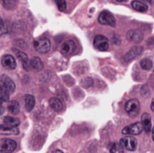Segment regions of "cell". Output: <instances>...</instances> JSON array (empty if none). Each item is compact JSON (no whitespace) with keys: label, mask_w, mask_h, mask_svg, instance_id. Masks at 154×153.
<instances>
[{"label":"cell","mask_w":154,"mask_h":153,"mask_svg":"<svg viewBox=\"0 0 154 153\" xmlns=\"http://www.w3.org/2000/svg\"><path fill=\"white\" fill-rule=\"evenodd\" d=\"M50 106H51V107L54 110V111H56V112H60V111H62L63 110V104H62V102L59 99V98H57V97H52V98H51L50 99Z\"/></svg>","instance_id":"cell-16"},{"label":"cell","mask_w":154,"mask_h":153,"mask_svg":"<svg viewBox=\"0 0 154 153\" xmlns=\"http://www.w3.org/2000/svg\"><path fill=\"white\" fill-rule=\"evenodd\" d=\"M151 108H152V110L154 112V98L152 99V105H151Z\"/></svg>","instance_id":"cell-30"},{"label":"cell","mask_w":154,"mask_h":153,"mask_svg":"<svg viewBox=\"0 0 154 153\" xmlns=\"http://www.w3.org/2000/svg\"><path fill=\"white\" fill-rule=\"evenodd\" d=\"M120 143L124 147V149L129 151H135L137 147V141L133 135H125L124 138L121 139Z\"/></svg>","instance_id":"cell-2"},{"label":"cell","mask_w":154,"mask_h":153,"mask_svg":"<svg viewBox=\"0 0 154 153\" xmlns=\"http://www.w3.org/2000/svg\"><path fill=\"white\" fill-rule=\"evenodd\" d=\"M143 1H147V2H149V3H151V4H152V3H153L154 0H143Z\"/></svg>","instance_id":"cell-31"},{"label":"cell","mask_w":154,"mask_h":153,"mask_svg":"<svg viewBox=\"0 0 154 153\" xmlns=\"http://www.w3.org/2000/svg\"><path fill=\"white\" fill-rule=\"evenodd\" d=\"M1 63L3 65V67L6 69H14L15 67H16V62H15V60L14 59V57L12 55H5L2 57V60H1Z\"/></svg>","instance_id":"cell-10"},{"label":"cell","mask_w":154,"mask_h":153,"mask_svg":"<svg viewBox=\"0 0 154 153\" xmlns=\"http://www.w3.org/2000/svg\"><path fill=\"white\" fill-rule=\"evenodd\" d=\"M24 102H25V108L28 112H31L35 105V98L32 95H26L24 96Z\"/></svg>","instance_id":"cell-18"},{"label":"cell","mask_w":154,"mask_h":153,"mask_svg":"<svg viewBox=\"0 0 154 153\" xmlns=\"http://www.w3.org/2000/svg\"><path fill=\"white\" fill-rule=\"evenodd\" d=\"M54 153H63V152H62L61 151H54Z\"/></svg>","instance_id":"cell-32"},{"label":"cell","mask_w":154,"mask_h":153,"mask_svg":"<svg viewBox=\"0 0 154 153\" xmlns=\"http://www.w3.org/2000/svg\"><path fill=\"white\" fill-rule=\"evenodd\" d=\"M143 131V127L142 124V122H137L135 124H130L128 126H126L125 128L123 129L122 133L125 135H138L140 133H142V132Z\"/></svg>","instance_id":"cell-1"},{"label":"cell","mask_w":154,"mask_h":153,"mask_svg":"<svg viewBox=\"0 0 154 153\" xmlns=\"http://www.w3.org/2000/svg\"><path fill=\"white\" fill-rule=\"evenodd\" d=\"M85 84H87L85 87H91L92 86V84H93V80H92V78H86L85 80H84V82H83V85H85Z\"/></svg>","instance_id":"cell-28"},{"label":"cell","mask_w":154,"mask_h":153,"mask_svg":"<svg viewBox=\"0 0 154 153\" xmlns=\"http://www.w3.org/2000/svg\"><path fill=\"white\" fill-rule=\"evenodd\" d=\"M125 111L131 116L134 117L140 111V103L137 99H131L125 104Z\"/></svg>","instance_id":"cell-3"},{"label":"cell","mask_w":154,"mask_h":153,"mask_svg":"<svg viewBox=\"0 0 154 153\" xmlns=\"http://www.w3.org/2000/svg\"><path fill=\"white\" fill-rule=\"evenodd\" d=\"M14 51L15 52L16 56L18 57V59L22 61L23 63V67L25 70H29L30 69V61H29V59H28V56L23 52V51H21L17 49H14Z\"/></svg>","instance_id":"cell-13"},{"label":"cell","mask_w":154,"mask_h":153,"mask_svg":"<svg viewBox=\"0 0 154 153\" xmlns=\"http://www.w3.org/2000/svg\"><path fill=\"white\" fill-rule=\"evenodd\" d=\"M98 22L101 24L105 25H110V26H116V19L113 16V14L108 11H103L98 17Z\"/></svg>","instance_id":"cell-5"},{"label":"cell","mask_w":154,"mask_h":153,"mask_svg":"<svg viewBox=\"0 0 154 153\" xmlns=\"http://www.w3.org/2000/svg\"><path fill=\"white\" fill-rule=\"evenodd\" d=\"M132 6L134 9H135L136 11H139V12H145L148 9L147 5H145L144 3L138 1V0H134L132 2Z\"/></svg>","instance_id":"cell-19"},{"label":"cell","mask_w":154,"mask_h":153,"mask_svg":"<svg viewBox=\"0 0 154 153\" xmlns=\"http://www.w3.org/2000/svg\"><path fill=\"white\" fill-rule=\"evenodd\" d=\"M110 153H124V147L120 142H115L110 149Z\"/></svg>","instance_id":"cell-23"},{"label":"cell","mask_w":154,"mask_h":153,"mask_svg":"<svg viewBox=\"0 0 154 153\" xmlns=\"http://www.w3.org/2000/svg\"><path fill=\"white\" fill-rule=\"evenodd\" d=\"M0 133L3 135H17L19 133V130L16 126H11L4 124L0 125Z\"/></svg>","instance_id":"cell-11"},{"label":"cell","mask_w":154,"mask_h":153,"mask_svg":"<svg viewBox=\"0 0 154 153\" xmlns=\"http://www.w3.org/2000/svg\"><path fill=\"white\" fill-rule=\"evenodd\" d=\"M143 32H140L139 30H130L127 32V39L130 41L138 43L143 40Z\"/></svg>","instance_id":"cell-12"},{"label":"cell","mask_w":154,"mask_h":153,"mask_svg":"<svg viewBox=\"0 0 154 153\" xmlns=\"http://www.w3.org/2000/svg\"><path fill=\"white\" fill-rule=\"evenodd\" d=\"M2 5L6 9H13L17 4V0H1Z\"/></svg>","instance_id":"cell-24"},{"label":"cell","mask_w":154,"mask_h":153,"mask_svg":"<svg viewBox=\"0 0 154 153\" xmlns=\"http://www.w3.org/2000/svg\"><path fill=\"white\" fill-rule=\"evenodd\" d=\"M9 96H10V93L0 86V102L1 103L7 102L9 100Z\"/></svg>","instance_id":"cell-22"},{"label":"cell","mask_w":154,"mask_h":153,"mask_svg":"<svg viewBox=\"0 0 154 153\" xmlns=\"http://www.w3.org/2000/svg\"><path fill=\"white\" fill-rule=\"evenodd\" d=\"M4 124L11 125V126H18L20 124V121L17 118H14L11 116H6L4 118Z\"/></svg>","instance_id":"cell-21"},{"label":"cell","mask_w":154,"mask_h":153,"mask_svg":"<svg viewBox=\"0 0 154 153\" xmlns=\"http://www.w3.org/2000/svg\"><path fill=\"white\" fill-rule=\"evenodd\" d=\"M75 49H76L75 42L73 41L69 40V41H67L62 43V45L60 47V52L64 56H69L73 53Z\"/></svg>","instance_id":"cell-9"},{"label":"cell","mask_w":154,"mask_h":153,"mask_svg":"<svg viewBox=\"0 0 154 153\" xmlns=\"http://www.w3.org/2000/svg\"><path fill=\"white\" fill-rule=\"evenodd\" d=\"M142 124L143 127V130L146 133H150L152 131V120H151V116L149 114L145 113L142 116Z\"/></svg>","instance_id":"cell-15"},{"label":"cell","mask_w":154,"mask_h":153,"mask_svg":"<svg viewBox=\"0 0 154 153\" xmlns=\"http://www.w3.org/2000/svg\"><path fill=\"white\" fill-rule=\"evenodd\" d=\"M3 103H1L0 102V115H2L3 114H4V111H5V109H4V106H3V105H2Z\"/></svg>","instance_id":"cell-29"},{"label":"cell","mask_w":154,"mask_h":153,"mask_svg":"<svg viewBox=\"0 0 154 153\" xmlns=\"http://www.w3.org/2000/svg\"><path fill=\"white\" fill-rule=\"evenodd\" d=\"M140 65L142 67V69H145V70H149L152 68V60H150L149 59H143L141 60Z\"/></svg>","instance_id":"cell-25"},{"label":"cell","mask_w":154,"mask_h":153,"mask_svg":"<svg viewBox=\"0 0 154 153\" xmlns=\"http://www.w3.org/2000/svg\"><path fill=\"white\" fill-rule=\"evenodd\" d=\"M34 48L40 53H47L51 50V41L46 38L37 40L34 42Z\"/></svg>","instance_id":"cell-6"},{"label":"cell","mask_w":154,"mask_h":153,"mask_svg":"<svg viewBox=\"0 0 154 153\" xmlns=\"http://www.w3.org/2000/svg\"><path fill=\"white\" fill-rule=\"evenodd\" d=\"M94 46L99 51H106L108 50L109 43L106 37L103 35H97L94 39Z\"/></svg>","instance_id":"cell-4"},{"label":"cell","mask_w":154,"mask_h":153,"mask_svg":"<svg viewBox=\"0 0 154 153\" xmlns=\"http://www.w3.org/2000/svg\"><path fill=\"white\" fill-rule=\"evenodd\" d=\"M6 32V26L5 24V23L3 22L2 18L0 17V36L5 34Z\"/></svg>","instance_id":"cell-27"},{"label":"cell","mask_w":154,"mask_h":153,"mask_svg":"<svg viewBox=\"0 0 154 153\" xmlns=\"http://www.w3.org/2000/svg\"><path fill=\"white\" fill-rule=\"evenodd\" d=\"M152 139H153V141H154V127H153V129H152Z\"/></svg>","instance_id":"cell-33"},{"label":"cell","mask_w":154,"mask_h":153,"mask_svg":"<svg viewBox=\"0 0 154 153\" xmlns=\"http://www.w3.org/2000/svg\"><path fill=\"white\" fill-rule=\"evenodd\" d=\"M0 86L6 89L10 94L14 93L15 90V84L14 81L7 76H1L0 77Z\"/></svg>","instance_id":"cell-7"},{"label":"cell","mask_w":154,"mask_h":153,"mask_svg":"<svg viewBox=\"0 0 154 153\" xmlns=\"http://www.w3.org/2000/svg\"><path fill=\"white\" fill-rule=\"evenodd\" d=\"M16 149V143L11 139H4L0 142V151L12 152Z\"/></svg>","instance_id":"cell-8"},{"label":"cell","mask_w":154,"mask_h":153,"mask_svg":"<svg viewBox=\"0 0 154 153\" xmlns=\"http://www.w3.org/2000/svg\"><path fill=\"white\" fill-rule=\"evenodd\" d=\"M5 153H10V152H5Z\"/></svg>","instance_id":"cell-35"},{"label":"cell","mask_w":154,"mask_h":153,"mask_svg":"<svg viewBox=\"0 0 154 153\" xmlns=\"http://www.w3.org/2000/svg\"><path fill=\"white\" fill-rule=\"evenodd\" d=\"M142 50H143V48L142 47H134L125 56V60L126 61V62H129V61H131L132 60H134L139 54H141V52H142Z\"/></svg>","instance_id":"cell-14"},{"label":"cell","mask_w":154,"mask_h":153,"mask_svg":"<svg viewBox=\"0 0 154 153\" xmlns=\"http://www.w3.org/2000/svg\"><path fill=\"white\" fill-rule=\"evenodd\" d=\"M59 9L60 11H64L67 7V4H66V0H55Z\"/></svg>","instance_id":"cell-26"},{"label":"cell","mask_w":154,"mask_h":153,"mask_svg":"<svg viewBox=\"0 0 154 153\" xmlns=\"http://www.w3.org/2000/svg\"><path fill=\"white\" fill-rule=\"evenodd\" d=\"M8 111L13 115H17L20 111V106L17 101H11L8 104Z\"/></svg>","instance_id":"cell-20"},{"label":"cell","mask_w":154,"mask_h":153,"mask_svg":"<svg viewBox=\"0 0 154 153\" xmlns=\"http://www.w3.org/2000/svg\"><path fill=\"white\" fill-rule=\"evenodd\" d=\"M116 1H118V2H125L127 0H116Z\"/></svg>","instance_id":"cell-34"},{"label":"cell","mask_w":154,"mask_h":153,"mask_svg":"<svg viewBox=\"0 0 154 153\" xmlns=\"http://www.w3.org/2000/svg\"><path fill=\"white\" fill-rule=\"evenodd\" d=\"M30 65H31V67H32L34 70H36V71H41V70L43 69V63H42V61L41 60V59L38 58V57L32 58V59L31 60V61H30Z\"/></svg>","instance_id":"cell-17"}]
</instances>
